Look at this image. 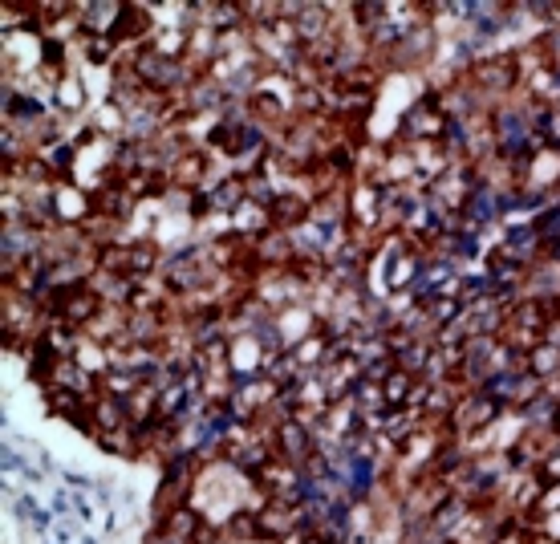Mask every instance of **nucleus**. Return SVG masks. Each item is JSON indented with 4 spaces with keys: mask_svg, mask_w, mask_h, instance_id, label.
<instances>
[{
    "mask_svg": "<svg viewBox=\"0 0 560 544\" xmlns=\"http://www.w3.org/2000/svg\"><path fill=\"white\" fill-rule=\"evenodd\" d=\"M406 390H410L406 374H394V378L386 382V398H390V402H402V398H406Z\"/></svg>",
    "mask_w": 560,
    "mask_h": 544,
    "instance_id": "obj_3",
    "label": "nucleus"
},
{
    "mask_svg": "<svg viewBox=\"0 0 560 544\" xmlns=\"http://www.w3.org/2000/svg\"><path fill=\"white\" fill-rule=\"evenodd\" d=\"M280 439H284V451H293V455H305V443H309V439H305V430H300L297 423H288V427L280 430Z\"/></svg>",
    "mask_w": 560,
    "mask_h": 544,
    "instance_id": "obj_2",
    "label": "nucleus"
},
{
    "mask_svg": "<svg viewBox=\"0 0 560 544\" xmlns=\"http://www.w3.org/2000/svg\"><path fill=\"white\" fill-rule=\"evenodd\" d=\"M66 317H69V321H85V317H94V297L78 293V297L66 305Z\"/></svg>",
    "mask_w": 560,
    "mask_h": 544,
    "instance_id": "obj_1",
    "label": "nucleus"
}]
</instances>
